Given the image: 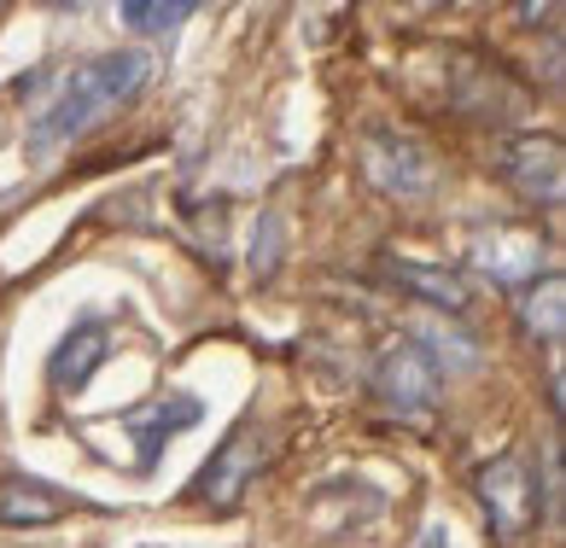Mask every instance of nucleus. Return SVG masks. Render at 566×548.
I'll list each match as a JSON object with an SVG mask.
<instances>
[{
	"instance_id": "7ed1b4c3",
	"label": "nucleus",
	"mask_w": 566,
	"mask_h": 548,
	"mask_svg": "<svg viewBox=\"0 0 566 548\" xmlns=\"http://www.w3.org/2000/svg\"><path fill=\"white\" fill-rule=\"evenodd\" d=\"M473 496H479V508H485L491 519V537L502 542H514V537H526L537 514H543V478L526 455H491L485 467L473 473Z\"/></svg>"
},
{
	"instance_id": "0eeeda50",
	"label": "nucleus",
	"mask_w": 566,
	"mask_h": 548,
	"mask_svg": "<svg viewBox=\"0 0 566 548\" xmlns=\"http://www.w3.org/2000/svg\"><path fill=\"white\" fill-rule=\"evenodd\" d=\"M374 391H380V403L391 414H409V420L432 414V403H438V362L427 356V345L421 339H397L380 362H374Z\"/></svg>"
},
{
	"instance_id": "2eb2a0df",
	"label": "nucleus",
	"mask_w": 566,
	"mask_h": 548,
	"mask_svg": "<svg viewBox=\"0 0 566 548\" xmlns=\"http://www.w3.org/2000/svg\"><path fill=\"white\" fill-rule=\"evenodd\" d=\"M187 18H193V7H181V0H170V7H158V0H129V7H123V24H135L140 35H170Z\"/></svg>"
},
{
	"instance_id": "423d86ee",
	"label": "nucleus",
	"mask_w": 566,
	"mask_h": 548,
	"mask_svg": "<svg viewBox=\"0 0 566 548\" xmlns=\"http://www.w3.org/2000/svg\"><path fill=\"white\" fill-rule=\"evenodd\" d=\"M560 140L555 135H543V129H526V135H509L502 140V152H496V176L514 187L526 204L537 210H555L560 204Z\"/></svg>"
},
{
	"instance_id": "f3484780",
	"label": "nucleus",
	"mask_w": 566,
	"mask_h": 548,
	"mask_svg": "<svg viewBox=\"0 0 566 548\" xmlns=\"http://www.w3.org/2000/svg\"><path fill=\"white\" fill-rule=\"evenodd\" d=\"M415 548H455V542H450V531H427V537L415 542Z\"/></svg>"
},
{
	"instance_id": "1a4fd4ad",
	"label": "nucleus",
	"mask_w": 566,
	"mask_h": 548,
	"mask_svg": "<svg viewBox=\"0 0 566 548\" xmlns=\"http://www.w3.org/2000/svg\"><path fill=\"white\" fill-rule=\"evenodd\" d=\"M199 420H205V403L193 391H170V397H158V403H140V409L123 414V426L135 432V450H140V473H153L164 444H170L181 426H199Z\"/></svg>"
},
{
	"instance_id": "9b49d317",
	"label": "nucleus",
	"mask_w": 566,
	"mask_h": 548,
	"mask_svg": "<svg viewBox=\"0 0 566 548\" xmlns=\"http://www.w3.org/2000/svg\"><path fill=\"white\" fill-rule=\"evenodd\" d=\"M65 514H76V496L59 491L48 478H0V525H12V531H35V525H59Z\"/></svg>"
},
{
	"instance_id": "20e7f679",
	"label": "nucleus",
	"mask_w": 566,
	"mask_h": 548,
	"mask_svg": "<svg viewBox=\"0 0 566 548\" xmlns=\"http://www.w3.org/2000/svg\"><path fill=\"white\" fill-rule=\"evenodd\" d=\"M468 263L502 286H532L549 263V240L532 222H479L468 228Z\"/></svg>"
},
{
	"instance_id": "f8f14e48",
	"label": "nucleus",
	"mask_w": 566,
	"mask_h": 548,
	"mask_svg": "<svg viewBox=\"0 0 566 548\" xmlns=\"http://www.w3.org/2000/svg\"><path fill=\"white\" fill-rule=\"evenodd\" d=\"M106 350H112V327L106 322H76L65 339L53 345V356H48V379H53V391H82L94 379V368L106 362Z\"/></svg>"
},
{
	"instance_id": "6e6552de",
	"label": "nucleus",
	"mask_w": 566,
	"mask_h": 548,
	"mask_svg": "<svg viewBox=\"0 0 566 548\" xmlns=\"http://www.w3.org/2000/svg\"><path fill=\"white\" fill-rule=\"evenodd\" d=\"M363 176L380 187L391 199H427L438 187V170H432V152L415 135H368L363 146Z\"/></svg>"
},
{
	"instance_id": "f257e3e1",
	"label": "nucleus",
	"mask_w": 566,
	"mask_h": 548,
	"mask_svg": "<svg viewBox=\"0 0 566 548\" xmlns=\"http://www.w3.org/2000/svg\"><path fill=\"white\" fill-rule=\"evenodd\" d=\"M146 76H153V59L135 53V48H117V53H99V59H88V65H76L65 76V88H59V99L35 117L30 158H48L65 140H76L88 123H106L117 105H129L146 88Z\"/></svg>"
},
{
	"instance_id": "dca6fc26",
	"label": "nucleus",
	"mask_w": 566,
	"mask_h": 548,
	"mask_svg": "<svg viewBox=\"0 0 566 548\" xmlns=\"http://www.w3.org/2000/svg\"><path fill=\"white\" fill-rule=\"evenodd\" d=\"M520 24H560V7H520Z\"/></svg>"
},
{
	"instance_id": "4468645a",
	"label": "nucleus",
	"mask_w": 566,
	"mask_h": 548,
	"mask_svg": "<svg viewBox=\"0 0 566 548\" xmlns=\"http://www.w3.org/2000/svg\"><path fill=\"white\" fill-rule=\"evenodd\" d=\"M281 251H286V222H281V210H263L258 240H251V274H258V281H275Z\"/></svg>"
},
{
	"instance_id": "ddd939ff",
	"label": "nucleus",
	"mask_w": 566,
	"mask_h": 548,
	"mask_svg": "<svg viewBox=\"0 0 566 548\" xmlns=\"http://www.w3.org/2000/svg\"><path fill=\"white\" fill-rule=\"evenodd\" d=\"M560 315H566L560 274H537V281L526 286V304H520V322H526L532 339H560Z\"/></svg>"
},
{
	"instance_id": "9d476101",
	"label": "nucleus",
	"mask_w": 566,
	"mask_h": 548,
	"mask_svg": "<svg viewBox=\"0 0 566 548\" xmlns=\"http://www.w3.org/2000/svg\"><path fill=\"white\" fill-rule=\"evenodd\" d=\"M380 274L397 286V292H409V298H421L432 309H444V315H468L473 309V286L461 281L455 268L444 263H415V257H380Z\"/></svg>"
},
{
	"instance_id": "39448f33",
	"label": "nucleus",
	"mask_w": 566,
	"mask_h": 548,
	"mask_svg": "<svg viewBox=\"0 0 566 548\" xmlns=\"http://www.w3.org/2000/svg\"><path fill=\"white\" fill-rule=\"evenodd\" d=\"M269 444H275V432H269L263 420H240V426L217 444V455L205 461V473L193 478V496L211 502V508H228L234 496H245V484L258 478L263 461H269Z\"/></svg>"
},
{
	"instance_id": "f03ea898",
	"label": "nucleus",
	"mask_w": 566,
	"mask_h": 548,
	"mask_svg": "<svg viewBox=\"0 0 566 548\" xmlns=\"http://www.w3.org/2000/svg\"><path fill=\"white\" fill-rule=\"evenodd\" d=\"M450 105H455V112H468L473 123L514 129V123L532 112V88L520 82L514 65H502V59H491V53H455V65H450Z\"/></svg>"
}]
</instances>
